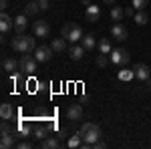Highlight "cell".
<instances>
[{
  "mask_svg": "<svg viewBox=\"0 0 151 149\" xmlns=\"http://www.w3.org/2000/svg\"><path fill=\"white\" fill-rule=\"evenodd\" d=\"M10 46H12V50H16L20 55H30L32 50H36V38L28 35H16V36H12Z\"/></svg>",
  "mask_w": 151,
  "mask_h": 149,
  "instance_id": "1",
  "label": "cell"
},
{
  "mask_svg": "<svg viewBox=\"0 0 151 149\" xmlns=\"http://www.w3.org/2000/svg\"><path fill=\"white\" fill-rule=\"evenodd\" d=\"M79 133H81L83 141L95 145V143L101 139V127L97 125V123H83V127L79 129Z\"/></svg>",
  "mask_w": 151,
  "mask_h": 149,
  "instance_id": "2",
  "label": "cell"
},
{
  "mask_svg": "<svg viewBox=\"0 0 151 149\" xmlns=\"http://www.w3.org/2000/svg\"><path fill=\"white\" fill-rule=\"evenodd\" d=\"M60 36H65L70 42H79L83 38V28L77 22H67L63 28H60Z\"/></svg>",
  "mask_w": 151,
  "mask_h": 149,
  "instance_id": "3",
  "label": "cell"
},
{
  "mask_svg": "<svg viewBox=\"0 0 151 149\" xmlns=\"http://www.w3.org/2000/svg\"><path fill=\"white\" fill-rule=\"evenodd\" d=\"M109 58H111V63H113V65L123 67V65H127L129 60H131V55H129L127 50H123V48H113V50H111V55H109Z\"/></svg>",
  "mask_w": 151,
  "mask_h": 149,
  "instance_id": "4",
  "label": "cell"
},
{
  "mask_svg": "<svg viewBox=\"0 0 151 149\" xmlns=\"http://www.w3.org/2000/svg\"><path fill=\"white\" fill-rule=\"evenodd\" d=\"M18 63H20V71H22V73L32 75V73L36 71V63H38V60H36L35 57H30V55H22Z\"/></svg>",
  "mask_w": 151,
  "mask_h": 149,
  "instance_id": "5",
  "label": "cell"
},
{
  "mask_svg": "<svg viewBox=\"0 0 151 149\" xmlns=\"http://www.w3.org/2000/svg\"><path fill=\"white\" fill-rule=\"evenodd\" d=\"M52 55H55L52 46H47V45L36 46V50H35V58L38 60V63H47V60H50V58H52Z\"/></svg>",
  "mask_w": 151,
  "mask_h": 149,
  "instance_id": "6",
  "label": "cell"
},
{
  "mask_svg": "<svg viewBox=\"0 0 151 149\" xmlns=\"http://www.w3.org/2000/svg\"><path fill=\"white\" fill-rule=\"evenodd\" d=\"M32 30H35V36H38V38H47L48 32H50V26H48L45 20H36V22L32 24Z\"/></svg>",
  "mask_w": 151,
  "mask_h": 149,
  "instance_id": "7",
  "label": "cell"
},
{
  "mask_svg": "<svg viewBox=\"0 0 151 149\" xmlns=\"http://www.w3.org/2000/svg\"><path fill=\"white\" fill-rule=\"evenodd\" d=\"M26 26H28V16L24 12L18 14V16H14V30H16V35H22L26 30Z\"/></svg>",
  "mask_w": 151,
  "mask_h": 149,
  "instance_id": "8",
  "label": "cell"
},
{
  "mask_svg": "<svg viewBox=\"0 0 151 149\" xmlns=\"http://www.w3.org/2000/svg\"><path fill=\"white\" fill-rule=\"evenodd\" d=\"M111 36H113L115 40H125V38H127V28L121 22H115L113 28H111Z\"/></svg>",
  "mask_w": 151,
  "mask_h": 149,
  "instance_id": "9",
  "label": "cell"
},
{
  "mask_svg": "<svg viewBox=\"0 0 151 149\" xmlns=\"http://www.w3.org/2000/svg\"><path fill=\"white\" fill-rule=\"evenodd\" d=\"M67 119H70V121H79V119H83V107L77 103H73L67 109Z\"/></svg>",
  "mask_w": 151,
  "mask_h": 149,
  "instance_id": "10",
  "label": "cell"
},
{
  "mask_svg": "<svg viewBox=\"0 0 151 149\" xmlns=\"http://www.w3.org/2000/svg\"><path fill=\"white\" fill-rule=\"evenodd\" d=\"M99 16H101V8H99V6H95V4H89V6H87V12H85L87 22H97V20H99Z\"/></svg>",
  "mask_w": 151,
  "mask_h": 149,
  "instance_id": "11",
  "label": "cell"
},
{
  "mask_svg": "<svg viewBox=\"0 0 151 149\" xmlns=\"http://www.w3.org/2000/svg\"><path fill=\"white\" fill-rule=\"evenodd\" d=\"M0 147L2 149L16 147V135H14V131H12V133H4V135L0 137Z\"/></svg>",
  "mask_w": 151,
  "mask_h": 149,
  "instance_id": "12",
  "label": "cell"
},
{
  "mask_svg": "<svg viewBox=\"0 0 151 149\" xmlns=\"http://www.w3.org/2000/svg\"><path fill=\"white\" fill-rule=\"evenodd\" d=\"M2 69L6 71V73H16V71H20V63H18V60H16V58H4V60H2Z\"/></svg>",
  "mask_w": 151,
  "mask_h": 149,
  "instance_id": "13",
  "label": "cell"
},
{
  "mask_svg": "<svg viewBox=\"0 0 151 149\" xmlns=\"http://www.w3.org/2000/svg\"><path fill=\"white\" fill-rule=\"evenodd\" d=\"M135 79H139V81H147L151 77V69L147 67V65H135Z\"/></svg>",
  "mask_w": 151,
  "mask_h": 149,
  "instance_id": "14",
  "label": "cell"
},
{
  "mask_svg": "<svg viewBox=\"0 0 151 149\" xmlns=\"http://www.w3.org/2000/svg\"><path fill=\"white\" fill-rule=\"evenodd\" d=\"M60 145H63L60 143V137H45L40 141V147L42 149H58Z\"/></svg>",
  "mask_w": 151,
  "mask_h": 149,
  "instance_id": "15",
  "label": "cell"
},
{
  "mask_svg": "<svg viewBox=\"0 0 151 149\" xmlns=\"http://www.w3.org/2000/svg\"><path fill=\"white\" fill-rule=\"evenodd\" d=\"M85 53H87V50H85V46H83V45H77V42L69 48V55H70V58H73V60H81V58L85 57Z\"/></svg>",
  "mask_w": 151,
  "mask_h": 149,
  "instance_id": "16",
  "label": "cell"
},
{
  "mask_svg": "<svg viewBox=\"0 0 151 149\" xmlns=\"http://www.w3.org/2000/svg\"><path fill=\"white\" fill-rule=\"evenodd\" d=\"M12 26H14V18H10L6 12H2V16H0V30L2 32H8Z\"/></svg>",
  "mask_w": 151,
  "mask_h": 149,
  "instance_id": "17",
  "label": "cell"
},
{
  "mask_svg": "<svg viewBox=\"0 0 151 149\" xmlns=\"http://www.w3.org/2000/svg\"><path fill=\"white\" fill-rule=\"evenodd\" d=\"M109 16H111V20H113V22H121V20L125 18V10H123V8H119V6H113L111 12H109Z\"/></svg>",
  "mask_w": 151,
  "mask_h": 149,
  "instance_id": "18",
  "label": "cell"
},
{
  "mask_svg": "<svg viewBox=\"0 0 151 149\" xmlns=\"http://www.w3.org/2000/svg\"><path fill=\"white\" fill-rule=\"evenodd\" d=\"M12 115H14V109H12V105L4 103L2 107H0V117H2V121H10Z\"/></svg>",
  "mask_w": 151,
  "mask_h": 149,
  "instance_id": "19",
  "label": "cell"
},
{
  "mask_svg": "<svg viewBox=\"0 0 151 149\" xmlns=\"http://www.w3.org/2000/svg\"><path fill=\"white\" fill-rule=\"evenodd\" d=\"M38 10H40L38 0H28V4L24 6V14H26V16H32V14H36Z\"/></svg>",
  "mask_w": 151,
  "mask_h": 149,
  "instance_id": "20",
  "label": "cell"
},
{
  "mask_svg": "<svg viewBox=\"0 0 151 149\" xmlns=\"http://www.w3.org/2000/svg\"><path fill=\"white\" fill-rule=\"evenodd\" d=\"M52 50H55V53H63V50H65V48H67V38H65V36H58V38H55V40H52Z\"/></svg>",
  "mask_w": 151,
  "mask_h": 149,
  "instance_id": "21",
  "label": "cell"
},
{
  "mask_svg": "<svg viewBox=\"0 0 151 149\" xmlns=\"http://www.w3.org/2000/svg\"><path fill=\"white\" fill-rule=\"evenodd\" d=\"M81 45L85 46V50H93L95 48V36L93 35H83V38H81Z\"/></svg>",
  "mask_w": 151,
  "mask_h": 149,
  "instance_id": "22",
  "label": "cell"
},
{
  "mask_svg": "<svg viewBox=\"0 0 151 149\" xmlns=\"http://www.w3.org/2000/svg\"><path fill=\"white\" fill-rule=\"evenodd\" d=\"M81 143H83V137H81V133L77 131L73 137L67 141V147H70V149H75V147H81Z\"/></svg>",
  "mask_w": 151,
  "mask_h": 149,
  "instance_id": "23",
  "label": "cell"
},
{
  "mask_svg": "<svg viewBox=\"0 0 151 149\" xmlns=\"http://www.w3.org/2000/svg\"><path fill=\"white\" fill-rule=\"evenodd\" d=\"M99 50H101L103 55H111L113 46H111V42H109V38H101V40H99Z\"/></svg>",
  "mask_w": 151,
  "mask_h": 149,
  "instance_id": "24",
  "label": "cell"
},
{
  "mask_svg": "<svg viewBox=\"0 0 151 149\" xmlns=\"http://www.w3.org/2000/svg\"><path fill=\"white\" fill-rule=\"evenodd\" d=\"M119 81H131V79H135V71H127V69H123V71H119Z\"/></svg>",
  "mask_w": 151,
  "mask_h": 149,
  "instance_id": "25",
  "label": "cell"
},
{
  "mask_svg": "<svg viewBox=\"0 0 151 149\" xmlns=\"http://www.w3.org/2000/svg\"><path fill=\"white\" fill-rule=\"evenodd\" d=\"M133 18H135V22L139 24V26H143V24H147V14H145L143 10H139L137 14H135V16H133Z\"/></svg>",
  "mask_w": 151,
  "mask_h": 149,
  "instance_id": "26",
  "label": "cell"
},
{
  "mask_svg": "<svg viewBox=\"0 0 151 149\" xmlns=\"http://www.w3.org/2000/svg\"><path fill=\"white\" fill-rule=\"evenodd\" d=\"M14 135H16V137H28V135H30V127L28 125H20V129H18Z\"/></svg>",
  "mask_w": 151,
  "mask_h": 149,
  "instance_id": "27",
  "label": "cell"
},
{
  "mask_svg": "<svg viewBox=\"0 0 151 149\" xmlns=\"http://www.w3.org/2000/svg\"><path fill=\"white\" fill-rule=\"evenodd\" d=\"M109 60H111L109 55H103V53H101V55L97 57V67H101V69H103V67H107V63H109Z\"/></svg>",
  "mask_w": 151,
  "mask_h": 149,
  "instance_id": "28",
  "label": "cell"
},
{
  "mask_svg": "<svg viewBox=\"0 0 151 149\" xmlns=\"http://www.w3.org/2000/svg\"><path fill=\"white\" fill-rule=\"evenodd\" d=\"M147 4H149V0H133V6H135V10H143Z\"/></svg>",
  "mask_w": 151,
  "mask_h": 149,
  "instance_id": "29",
  "label": "cell"
},
{
  "mask_svg": "<svg viewBox=\"0 0 151 149\" xmlns=\"http://www.w3.org/2000/svg\"><path fill=\"white\" fill-rule=\"evenodd\" d=\"M35 137H36V139H40V141H42L45 137H48V135H47V129H42V127H38V129L35 131Z\"/></svg>",
  "mask_w": 151,
  "mask_h": 149,
  "instance_id": "30",
  "label": "cell"
},
{
  "mask_svg": "<svg viewBox=\"0 0 151 149\" xmlns=\"http://www.w3.org/2000/svg\"><path fill=\"white\" fill-rule=\"evenodd\" d=\"M0 133L4 135V133H12L10 125H8V121H2V127H0Z\"/></svg>",
  "mask_w": 151,
  "mask_h": 149,
  "instance_id": "31",
  "label": "cell"
},
{
  "mask_svg": "<svg viewBox=\"0 0 151 149\" xmlns=\"http://www.w3.org/2000/svg\"><path fill=\"white\" fill-rule=\"evenodd\" d=\"M123 10H125V16H135V14H137V12H135V6H133V4H131V6H125Z\"/></svg>",
  "mask_w": 151,
  "mask_h": 149,
  "instance_id": "32",
  "label": "cell"
},
{
  "mask_svg": "<svg viewBox=\"0 0 151 149\" xmlns=\"http://www.w3.org/2000/svg\"><path fill=\"white\" fill-rule=\"evenodd\" d=\"M16 147H18V149H30V147H32V143H28V141H20V143H16Z\"/></svg>",
  "mask_w": 151,
  "mask_h": 149,
  "instance_id": "33",
  "label": "cell"
},
{
  "mask_svg": "<svg viewBox=\"0 0 151 149\" xmlns=\"http://www.w3.org/2000/svg\"><path fill=\"white\" fill-rule=\"evenodd\" d=\"M105 147H107V143H105V141H101V139H99V141L93 145V149H105Z\"/></svg>",
  "mask_w": 151,
  "mask_h": 149,
  "instance_id": "34",
  "label": "cell"
},
{
  "mask_svg": "<svg viewBox=\"0 0 151 149\" xmlns=\"http://www.w3.org/2000/svg\"><path fill=\"white\" fill-rule=\"evenodd\" d=\"M38 6H40V10H47L48 8V0H38Z\"/></svg>",
  "mask_w": 151,
  "mask_h": 149,
  "instance_id": "35",
  "label": "cell"
},
{
  "mask_svg": "<svg viewBox=\"0 0 151 149\" xmlns=\"http://www.w3.org/2000/svg\"><path fill=\"white\" fill-rule=\"evenodd\" d=\"M0 8L6 10V8H8V0H0Z\"/></svg>",
  "mask_w": 151,
  "mask_h": 149,
  "instance_id": "36",
  "label": "cell"
},
{
  "mask_svg": "<svg viewBox=\"0 0 151 149\" xmlns=\"http://www.w3.org/2000/svg\"><path fill=\"white\" fill-rule=\"evenodd\" d=\"M83 4H87V6H89V4H93V2H91V0H81Z\"/></svg>",
  "mask_w": 151,
  "mask_h": 149,
  "instance_id": "37",
  "label": "cell"
},
{
  "mask_svg": "<svg viewBox=\"0 0 151 149\" xmlns=\"http://www.w3.org/2000/svg\"><path fill=\"white\" fill-rule=\"evenodd\" d=\"M105 4H115V0H103Z\"/></svg>",
  "mask_w": 151,
  "mask_h": 149,
  "instance_id": "38",
  "label": "cell"
},
{
  "mask_svg": "<svg viewBox=\"0 0 151 149\" xmlns=\"http://www.w3.org/2000/svg\"><path fill=\"white\" fill-rule=\"evenodd\" d=\"M147 89H151V77L147 79Z\"/></svg>",
  "mask_w": 151,
  "mask_h": 149,
  "instance_id": "39",
  "label": "cell"
}]
</instances>
